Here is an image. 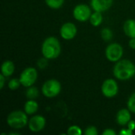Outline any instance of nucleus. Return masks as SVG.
Masks as SVG:
<instances>
[{
  "label": "nucleus",
  "mask_w": 135,
  "mask_h": 135,
  "mask_svg": "<svg viewBox=\"0 0 135 135\" xmlns=\"http://www.w3.org/2000/svg\"><path fill=\"white\" fill-rule=\"evenodd\" d=\"M62 89L61 83L56 79H49L46 81L41 88L43 95L47 98H54L57 97Z\"/></svg>",
  "instance_id": "20e7f679"
},
{
  "label": "nucleus",
  "mask_w": 135,
  "mask_h": 135,
  "mask_svg": "<svg viewBox=\"0 0 135 135\" xmlns=\"http://www.w3.org/2000/svg\"><path fill=\"white\" fill-rule=\"evenodd\" d=\"M89 22L90 24L94 26V27H98L99 25H101L102 21H103V16H102V13L100 12H97V11H94V13H93L91 14V17L89 18Z\"/></svg>",
  "instance_id": "dca6fc26"
},
{
  "label": "nucleus",
  "mask_w": 135,
  "mask_h": 135,
  "mask_svg": "<svg viewBox=\"0 0 135 135\" xmlns=\"http://www.w3.org/2000/svg\"><path fill=\"white\" fill-rule=\"evenodd\" d=\"M101 92L107 98L115 97L119 93L118 83L112 78L106 79L101 85Z\"/></svg>",
  "instance_id": "6e6552de"
},
{
  "label": "nucleus",
  "mask_w": 135,
  "mask_h": 135,
  "mask_svg": "<svg viewBox=\"0 0 135 135\" xmlns=\"http://www.w3.org/2000/svg\"><path fill=\"white\" fill-rule=\"evenodd\" d=\"M66 134L68 135H81L82 134V131L81 127H79L78 126L73 125L67 129Z\"/></svg>",
  "instance_id": "412c9836"
},
{
  "label": "nucleus",
  "mask_w": 135,
  "mask_h": 135,
  "mask_svg": "<svg viewBox=\"0 0 135 135\" xmlns=\"http://www.w3.org/2000/svg\"><path fill=\"white\" fill-rule=\"evenodd\" d=\"M38 78L37 70L34 67H27L25 68L20 75V81L22 86L28 88L32 86Z\"/></svg>",
  "instance_id": "39448f33"
},
{
  "label": "nucleus",
  "mask_w": 135,
  "mask_h": 135,
  "mask_svg": "<svg viewBox=\"0 0 135 135\" xmlns=\"http://www.w3.org/2000/svg\"><path fill=\"white\" fill-rule=\"evenodd\" d=\"M129 47L131 49H135V38H131L129 41Z\"/></svg>",
  "instance_id": "c85d7f7f"
},
{
  "label": "nucleus",
  "mask_w": 135,
  "mask_h": 135,
  "mask_svg": "<svg viewBox=\"0 0 135 135\" xmlns=\"http://www.w3.org/2000/svg\"><path fill=\"white\" fill-rule=\"evenodd\" d=\"M91 14V9L86 4H78L73 10V16L74 19L80 22H85L89 21Z\"/></svg>",
  "instance_id": "0eeeda50"
},
{
  "label": "nucleus",
  "mask_w": 135,
  "mask_h": 135,
  "mask_svg": "<svg viewBox=\"0 0 135 135\" xmlns=\"http://www.w3.org/2000/svg\"><path fill=\"white\" fill-rule=\"evenodd\" d=\"M28 126L31 131L34 133L40 132L46 126V119L40 115H36L28 120Z\"/></svg>",
  "instance_id": "1a4fd4ad"
},
{
  "label": "nucleus",
  "mask_w": 135,
  "mask_h": 135,
  "mask_svg": "<svg viewBox=\"0 0 135 135\" xmlns=\"http://www.w3.org/2000/svg\"><path fill=\"white\" fill-rule=\"evenodd\" d=\"M123 31L126 36L130 38H135V20L128 19L124 22Z\"/></svg>",
  "instance_id": "4468645a"
},
{
  "label": "nucleus",
  "mask_w": 135,
  "mask_h": 135,
  "mask_svg": "<svg viewBox=\"0 0 135 135\" xmlns=\"http://www.w3.org/2000/svg\"><path fill=\"white\" fill-rule=\"evenodd\" d=\"M131 111L128 108H122L116 114V122L119 125L124 127L127 126L128 123L131 120Z\"/></svg>",
  "instance_id": "f8f14e48"
},
{
  "label": "nucleus",
  "mask_w": 135,
  "mask_h": 135,
  "mask_svg": "<svg viewBox=\"0 0 135 135\" xmlns=\"http://www.w3.org/2000/svg\"><path fill=\"white\" fill-rule=\"evenodd\" d=\"M85 135H98V131L96 127L94 126H89L86 127V129L84 131Z\"/></svg>",
  "instance_id": "5701e85b"
},
{
  "label": "nucleus",
  "mask_w": 135,
  "mask_h": 135,
  "mask_svg": "<svg viewBox=\"0 0 135 135\" xmlns=\"http://www.w3.org/2000/svg\"><path fill=\"white\" fill-rule=\"evenodd\" d=\"M113 4V0H91L90 5L94 11L105 12L108 10Z\"/></svg>",
  "instance_id": "9b49d317"
},
{
  "label": "nucleus",
  "mask_w": 135,
  "mask_h": 135,
  "mask_svg": "<svg viewBox=\"0 0 135 135\" xmlns=\"http://www.w3.org/2000/svg\"><path fill=\"white\" fill-rule=\"evenodd\" d=\"M61 44L59 40L55 36L46 38L41 46V52L44 57L49 60L57 59L61 54Z\"/></svg>",
  "instance_id": "f03ea898"
},
{
  "label": "nucleus",
  "mask_w": 135,
  "mask_h": 135,
  "mask_svg": "<svg viewBox=\"0 0 135 135\" xmlns=\"http://www.w3.org/2000/svg\"><path fill=\"white\" fill-rule=\"evenodd\" d=\"M20 85H21V84L20 79L18 78H12L8 82V88L13 91L17 89L20 87Z\"/></svg>",
  "instance_id": "aec40b11"
},
{
  "label": "nucleus",
  "mask_w": 135,
  "mask_h": 135,
  "mask_svg": "<svg viewBox=\"0 0 135 135\" xmlns=\"http://www.w3.org/2000/svg\"><path fill=\"white\" fill-rule=\"evenodd\" d=\"M39 108L38 103L35 100H28L24 106V111L27 115H33L35 114Z\"/></svg>",
  "instance_id": "2eb2a0df"
},
{
  "label": "nucleus",
  "mask_w": 135,
  "mask_h": 135,
  "mask_svg": "<svg viewBox=\"0 0 135 135\" xmlns=\"http://www.w3.org/2000/svg\"><path fill=\"white\" fill-rule=\"evenodd\" d=\"M48 60H49V59H47V58H45V57L43 56V58H41V59H40L38 60V62H37V66H38L40 69H44V68L47 67Z\"/></svg>",
  "instance_id": "b1692460"
},
{
  "label": "nucleus",
  "mask_w": 135,
  "mask_h": 135,
  "mask_svg": "<svg viewBox=\"0 0 135 135\" xmlns=\"http://www.w3.org/2000/svg\"><path fill=\"white\" fill-rule=\"evenodd\" d=\"M8 126L14 130H20L24 128L28 123L26 112L21 110L11 112L6 118Z\"/></svg>",
  "instance_id": "7ed1b4c3"
},
{
  "label": "nucleus",
  "mask_w": 135,
  "mask_h": 135,
  "mask_svg": "<svg viewBox=\"0 0 135 135\" xmlns=\"http://www.w3.org/2000/svg\"><path fill=\"white\" fill-rule=\"evenodd\" d=\"M119 135H132L133 134V131L130 130L129 128H127V129H123L121 131H119Z\"/></svg>",
  "instance_id": "a878e982"
},
{
  "label": "nucleus",
  "mask_w": 135,
  "mask_h": 135,
  "mask_svg": "<svg viewBox=\"0 0 135 135\" xmlns=\"http://www.w3.org/2000/svg\"><path fill=\"white\" fill-rule=\"evenodd\" d=\"M15 70L14 63L10 60H6L2 62L1 66V74H3L6 78L10 77Z\"/></svg>",
  "instance_id": "ddd939ff"
},
{
  "label": "nucleus",
  "mask_w": 135,
  "mask_h": 135,
  "mask_svg": "<svg viewBox=\"0 0 135 135\" xmlns=\"http://www.w3.org/2000/svg\"><path fill=\"white\" fill-rule=\"evenodd\" d=\"M9 135H14V134L19 135V134H20V133H15V132H10V133H9Z\"/></svg>",
  "instance_id": "c756f323"
},
{
  "label": "nucleus",
  "mask_w": 135,
  "mask_h": 135,
  "mask_svg": "<svg viewBox=\"0 0 135 135\" xmlns=\"http://www.w3.org/2000/svg\"><path fill=\"white\" fill-rule=\"evenodd\" d=\"M102 134L103 135H116L117 134V133H116L114 130H112V129H111V128H108V129H105V130L103 131Z\"/></svg>",
  "instance_id": "393cba45"
},
{
  "label": "nucleus",
  "mask_w": 135,
  "mask_h": 135,
  "mask_svg": "<svg viewBox=\"0 0 135 135\" xmlns=\"http://www.w3.org/2000/svg\"><path fill=\"white\" fill-rule=\"evenodd\" d=\"M127 108L135 114V93L130 96L127 100Z\"/></svg>",
  "instance_id": "4be33fe9"
},
{
  "label": "nucleus",
  "mask_w": 135,
  "mask_h": 135,
  "mask_svg": "<svg viewBox=\"0 0 135 135\" xmlns=\"http://www.w3.org/2000/svg\"><path fill=\"white\" fill-rule=\"evenodd\" d=\"M6 77L3 74H0V89H2L6 83Z\"/></svg>",
  "instance_id": "bb28decb"
},
{
  "label": "nucleus",
  "mask_w": 135,
  "mask_h": 135,
  "mask_svg": "<svg viewBox=\"0 0 135 135\" xmlns=\"http://www.w3.org/2000/svg\"><path fill=\"white\" fill-rule=\"evenodd\" d=\"M25 96L28 100H36L39 97V90L36 87L30 86L27 89Z\"/></svg>",
  "instance_id": "f3484780"
},
{
  "label": "nucleus",
  "mask_w": 135,
  "mask_h": 135,
  "mask_svg": "<svg viewBox=\"0 0 135 135\" xmlns=\"http://www.w3.org/2000/svg\"><path fill=\"white\" fill-rule=\"evenodd\" d=\"M127 128H129L130 130H131V131H134L135 130V121L134 120H131L129 123H128V124H127Z\"/></svg>",
  "instance_id": "cd10ccee"
},
{
  "label": "nucleus",
  "mask_w": 135,
  "mask_h": 135,
  "mask_svg": "<svg viewBox=\"0 0 135 135\" xmlns=\"http://www.w3.org/2000/svg\"><path fill=\"white\" fill-rule=\"evenodd\" d=\"M100 36H101V38L104 41L108 42V41H111L112 40L113 32L109 28H104L100 32Z\"/></svg>",
  "instance_id": "6ab92c4d"
},
{
  "label": "nucleus",
  "mask_w": 135,
  "mask_h": 135,
  "mask_svg": "<svg viewBox=\"0 0 135 135\" xmlns=\"http://www.w3.org/2000/svg\"><path fill=\"white\" fill-rule=\"evenodd\" d=\"M44 1L47 6L51 9H58L63 6L65 0H44Z\"/></svg>",
  "instance_id": "a211bd4d"
},
{
  "label": "nucleus",
  "mask_w": 135,
  "mask_h": 135,
  "mask_svg": "<svg viewBox=\"0 0 135 135\" xmlns=\"http://www.w3.org/2000/svg\"><path fill=\"white\" fill-rule=\"evenodd\" d=\"M113 74L120 81L130 80L135 75V65L129 59H120L113 68Z\"/></svg>",
  "instance_id": "f257e3e1"
},
{
  "label": "nucleus",
  "mask_w": 135,
  "mask_h": 135,
  "mask_svg": "<svg viewBox=\"0 0 135 135\" xmlns=\"http://www.w3.org/2000/svg\"><path fill=\"white\" fill-rule=\"evenodd\" d=\"M123 55V48L121 44L118 43H112L108 45L105 49V56L107 59L112 62H117L119 61Z\"/></svg>",
  "instance_id": "423d86ee"
},
{
  "label": "nucleus",
  "mask_w": 135,
  "mask_h": 135,
  "mask_svg": "<svg viewBox=\"0 0 135 135\" xmlns=\"http://www.w3.org/2000/svg\"><path fill=\"white\" fill-rule=\"evenodd\" d=\"M78 32L76 25L72 22L64 23L60 28V36L63 40H70L74 39Z\"/></svg>",
  "instance_id": "9d476101"
}]
</instances>
